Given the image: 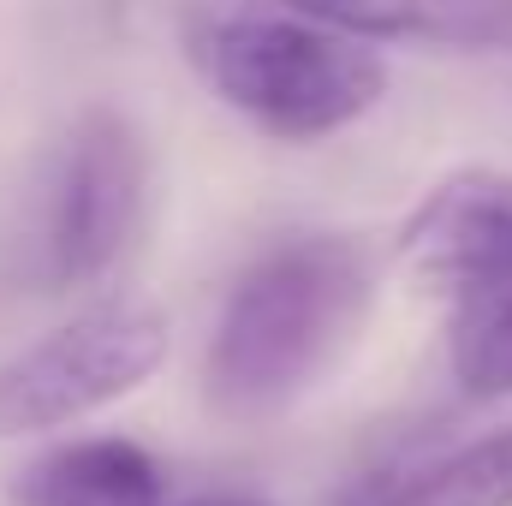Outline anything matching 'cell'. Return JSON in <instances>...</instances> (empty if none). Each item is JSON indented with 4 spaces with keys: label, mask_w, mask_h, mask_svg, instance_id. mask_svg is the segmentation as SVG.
Instances as JSON below:
<instances>
[{
    "label": "cell",
    "mask_w": 512,
    "mask_h": 506,
    "mask_svg": "<svg viewBox=\"0 0 512 506\" xmlns=\"http://www.w3.org/2000/svg\"><path fill=\"white\" fill-rule=\"evenodd\" d=\"M376 310V256L352 233H292L239 268L203 346V399L227 423H274L340 370Z\"/></svg>",
    "instance_id": "6da1fadb"
},
{
    "label": "cell",
    "mask_w": 512,
    "mask_h": 506,
    "mask_svg": "<svg viewBox=\"0 0 512 506\" xmlns=\"http://www.w3.org/2000/svg\"><path fill=\"white\" fill-rule=\"evenodd\" d=\"M197 78L262 137L316 143L387 96V60L304 12H209L185 36Z\"/></svg>",
    "instance_id": "7a4b0ae2"
},
{
    "label": "cell",
    "mask_w": 512,
    "mask_h": 506,
    "mask_svg": "<svg viewBox=\"0 0 512 506\" xmlns=\"http://www.w3.org/2000/svg\"><path fill=\"white\" fill-rule=\"evenodd\" d=\"M393 256L441 304L459 393L512 399V173L459 167L429 185L405 215Z\"/></svg>",
    "instance_id": "3957f363"
},
{
    "label": "cell",
    "mask_w": 512,
    "mask_h": 506,
    "mask_svg": "<svg viewBox=\"0 0 512 506\" xmlns=\"http://www.w3.org/2000/svg\"><path fill=\"white\" fill-rule=\"evenodd\" d=\"M167 316L143 298H102L24 352L0 358V441L72 429L137 393L167 364Z\"/></svg>",
    "instance_id": "277c9868"
},
{
    "label": "cell",
    "mask_w": 512,
    "mask_h": 506,
    "mask_svg": "<svg viewBox=\"0 0 512 506\" xmlns=\"http://www.w3.org/2000/svg\"><path fill=\"white\" fill-rule=\"evenodd\" d=\"M149 149L120 108H84L42 197V274L54 286L102 280L143 227Z\"/></svg>",
    "instance_id": "5b68a950"
},
{
    "label": "cell",
    "mask_w": 512,
    "mask_h": 506,
    "mask_svg": "<svg viewBox=\"0 0 512 506\" xmlns=\"http://www.w3.org/2000/svg\"><path fill=\"white\" fill-rule=\"evenodd\" d=\"M316 24H334L358 42H423L489 54L512 48V0H274Z\"/></svg>",
    "instance_id": "8992f818"
},
{
    "label": "cell",
    "mask_w": 512,
    "mask_h": 506,
    "mask_svg": "<svg viewBox=\"0 0 512 506\" xmlns=\"http://www.w3.org/2000/svg\"><path fill=\"white\" fill-rule=\"evenodd\" d=\"M18 506H167V471L131 435H84L18 477Z\"/></svg>",
    "instance_id": "52a82bcc"
},
{
    "label": "cell",
    "mask_w": 512,
    "mask_h": 506,
    "mask_svg": "<svg viewBox=\"0 0 512 506\" xmlns=\"http://www.w3.org/2000/svg\"><path fill=\"white\" fill-rule=\"evenodd\" d=\"M334 506H512V423L435 459L364 471L334 495Z\"/></svg>",
    "instance_id": "ba28073f"
},
{
    "label": "cell",
    "mask_w": 512,
    "mask_h": 506,
    "mask_svg": "<svg viewBox=\"0 0 512 506\" xmlns=\"http://www.w3.org/2000/svg\"><path fill=\"white\" fill-rule=\"evenodd\" d=\"M179 506H274L262 495H203V501H179Z\"/></svg>",
    "instance_id": "9c48e42d"
}]
</instances>
